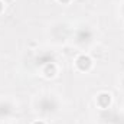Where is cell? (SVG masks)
Segmentation results:
<instances>
[{
    "label": "cell",
    "mask_w": 124,
    "mask_h": 124,
    "mask_svg": "<svg viewBox=\"0 0 124 124\" xmlns=\"http://www.w3.org/2000/svg\"><path fill=\"white\" fill-rule=\"evenodd\" d=\"M36 124H39V123H36ZM40 124H42V123H40Z\"/></svg>",
    "instance_id": "1"
}]
</instances>
